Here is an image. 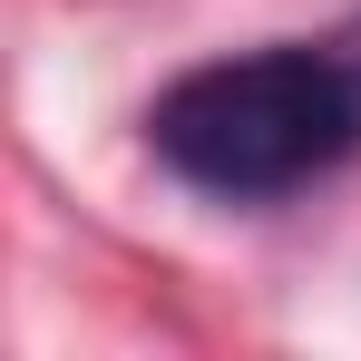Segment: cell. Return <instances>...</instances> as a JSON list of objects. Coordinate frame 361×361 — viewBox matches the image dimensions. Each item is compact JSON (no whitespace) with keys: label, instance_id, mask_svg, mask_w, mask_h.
Listing matches in <instances>:
<instances>
[{"label":"cell","instance_id":"2","mask_svg":"<svg viewBox=\"0 0 361 361\" xmlns=\"http://www.w3.org/2000/svg\"><path fill=\"white\" fill-rule=\"evenodd\" d=\"M332 49H342V68H352V88H361V20H352V30H332Z\"/></svg>","mask_w":361,"mask_h":361},{"label":"cell","instance_id":"1","mask_svg":"<svg viewBox=\"0 0 361 361\" xmlns=\"http://www.w3.org/2000/svg\"><path fill=\"white\" fill-rule=\"evenodd\" d=\"M147 147L195 195L264 205V195H293V185L332 176L361 147V88H352L332 39L205 59L147 108Z\"/></svg>","mask_w":361,"mask_h":361}]
</instances>
